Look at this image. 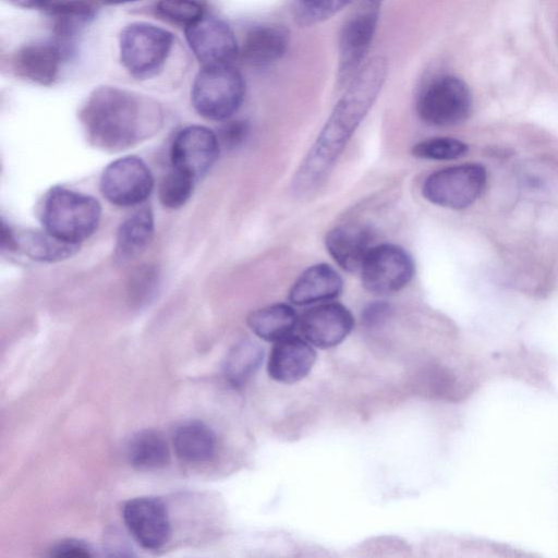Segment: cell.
<instances>
[{
	"instance_id": "obj_1",
	"label": "cell",
	"mask_w": 558,
	"mask_h": 558,
	"mask_svg": "<svg viewBox=\"0 0 558 558\" xmlns=\"http://www.w3.org/2000/svg\"><path fill=\"white\" fill-rule=\"evenodd\" d=\"M387 75V60L374 57L348 83L292 181L298 194L317 189L327 178L354 131L362 122Z\"/></svg>"
},
{
	"instance_id": "obj_2",
	"label": "cell",
	"mask_w": 558,
	"mask_h": 558,
	"mask_svg": "<svg viewBox=\"0 0 558 558\" xmlns=\"http://www.w3.org/2000/svg\"><path fill=\"white\" fill-rule=\"evenodd\" d=\"M80 120L94 147L121 151L156 134L162 125V111L148 97L119 87L101 86L87 98Z\"/></svg>"
},
{
	"instance_id": "obj_3",
	"label": "cell",
	"mask_w": 558,
	"mask_h": 558,
	"mask_svg": "<svg viewBox=\"0 0 558 558\" xmlns=\"http://www.w3.org/2000/svg\"><path fill=\"white\" fill-rule=\"evenodd\" d=\"M100 218L101 206L96 198L63 186L51 187L40 208L43 229L76 245L96 231Z\"/></svg>"
},
{
	"instance_id": "obj_4",
	"label": "cell",
	"mask_w": 558,
	"mask_h": 558,
	"mask_svg": "<svg viewBox=\"0 0 558 558\" xmlns=\"http://www.w3.org/2000/svg\"><path fill=\"white\" fill-rule=\"evenodd\" d=\"M245 82L232 64L203 66L192 85L191 99L202 117L222 121L231 118L242 105Z\"/></svg>"
},
{
	"instance_id": "obj_5",
	"label": "cell",
	"mask_w": 558,
	"mask_h": 558,
	"mask_svg": "<svg viewBox=\"0 0 558 558\" xmlns=\"http://www.w3.org/2000/svg\"><path fill=\"white\" fill-rule=\"evenodd\" d=\"M173 35L149 23H132L119 37L120 58L124 68L137 78L155 76L166 63Z\"/></svg>"
},
{
	"instance_id": "obj_6",
	"label": "cell",
	"mask_w": 558,
	"mask_h": 558,
	"mask_svg": "<svg viewBox=\"0 0 558 558\" xmlns=\"http://www.w3.org/2000/svg\"><path fill=\"white\" fill-rule=\"evenodd\" d=\"M485 184L486 170L483 166L463 163L429 174L422 185V194L435 205L463 209L478 198Z\"/></svg>"
},
{
	"instance_id": "obj_7",
	"label": "cell",
	"mask_w": 558,
	"mask_h": 558,
	"mask_svg": "<svg viewBox=\"0 0 558 558\" xmlns=\"http://www.w3.org/2000/svg\"><path fill=\"white\" fill-rule=\"evenodd\" d=\"M472 109V94L461 78L444 75L434 80L416 101L418 117L427 124L452 126L463 122Z\"/></svg>"
},
{
	"instance_id": "obj_8",
	"label": "cell",
	"mask_w": 558,
	"mask_h": 558,
	"mask_svg": "<svg viewBox=\"0 0 558 558\" xmlns=\"http://www.w3.org/2000/svg\"><path fill=\"white\" fill-rule=\"evenodd\" d=\"M364 289L375 295H389L412 280L415 266L411 255L391 243L374 245L360 269Z\"/></svg>"
},
{
	"instance_id": "obj_9",
	"label": "cell",
	"mask_w": 558,
	"mask_h": 558,
	"mask_svg": "<svg viewBox=\"0 0 558 558\" xmlns=\"http://www.w3.org/2000/svg\"><path fill=\"white\" fill-rule=\"evenodd\" d=\"M154 187L147 165L136 156H124L109 163L100 178V191L113 205L131 207L144 203Z\"/></svg>"
},
{
	"instance_id": "obj_10",
	"label": "cell",
	"mask_w": 558,
	"mask_h": 558,
	"mask_svg": "<svg viewBox=\"0 0 558 558\" xmlns=\"http://www.w3.org/2000/svg\"><path fill=\"white\" fill-rule=\"evenodd\" d=\"M220 142L215 132L202 125H189L174 137L172 167L197 180L204 177L219 156Z\"/></svg>"
},
{
	"instance_id": "obj_11",
	"label": "cell",
	"mask_w": 558,
	"mask_h": 558,
	"mask_svg": "<svg viewBox=\"0 0 558 558\" xmlns=\"http://www.w3.org/2000/svg\"><path fill=\"white\" fill-rule=\"evenodd\" d=\"M185 37L203 66L232 64L240 53L232 29L215 16L204 15L186 26Z\"/></svg>"
},
{
	"instance_id": "obj_12",
	"label": "cell",
	"mask_w": 558,
	"mask_h": 558,
	"mask_svg": "<svg viewBox=\"0 0 558 558\" xmlns=\"http://www.w3.org/2000/svg\"><path fill=\"white\" fill-rule=\"evenodd\" d=\"M302 337L313 347L330 349L339 345L354 328L350 310L338 302H323L306 310L299 320Z\"/></svg>"
},
{
	"instance_id": "obj_13",
	"label": "cell",
	"mask_w": 558,
	"mask_h": 558,
	"mask_svg": "<svg viewBox=\"0 0 558 558\" xmlns=\"http://www.w3.org/2000/svg\"><path fill=\"white\" fill-rule=\"evenodd\" d=\"M122 517L133 538L146 549H159L170 538L165 504L155 497H137L123 505Z\"/></svg>"
},
{
	"instance_id": "obj_14",
	"label": "cell",
	"mask_w": 558,
	"mask_h": 558,
	"mask_svg": "<svg viewBox=\"0 0 558 558\" xmlns=\"http://www.w3.org/2000/svg\"><path fill=\"white\" fill-rule=\"evenodd\" d=\"M377 8H368L352 16L342 27L339 40V81L348 84L361 69L372 45L377 21Z\"/></svg>"
},
{
	"instance_id": "obj_15",
	"label": "cell",
	"mask_w": 558,
	"mask_h": 558,
	"mask_svg": "<svg viewBox=\"0 0 558 558\" xmlns=\"http://www.w3.org/2000/svg\"><path fill=\"white\" fill-rule=\"evenodd\" d=\"M316 357V351L307 340L291 335L274 342L267 361V372L275 381L294 384L310 374Z\"/></svg>"
},
{
	"instance_id": "obj_16",
	"label": "cell",
	"mask_w": 558,
	"mask_h": 558,
	"mask_svg": "<svg viewBox=\"0 0 558 558\" xmlns=\"http://www.w3.org/2000/svg\"><path fill=\"white\" fill-rule=\"evenodd\" d=\"M325 245L332 259L344 270L354 272L374 244V232L365 225L348 223L335 227L325 238Z\"/></svg>"
},
{
	"instance_id": "obj_17",
	"label": "cell",
	"mask_w": 558,
	"mask_h": 558,
	"mask_svg": "<svg viewBox=\"0 0 558 558\" xmlns=\"http://www.w3.org/2000/svg\"><path fill=\"white\" fill-rule=\"evenodd\" d=\"M65 56L56 40L28 44L15 53L14 70L33 83L50 85L57 78L61 60Z\"/></svg>"
},
{
	"instance_id": "obj_18",
	"label": "cell",
	"mask_w": 558,
	"mask_h": 558,
	"mask_svg": "<svg viewBox=\"0 0 558 558\" xmlns=\"http://www.w3.org/2000/svg\"><path fill=\"white\" fill-rule=\"evenodd\" d=\"M343 290L340 275L328 264L306 268L291 286L289 301L294 305H311L337 299Z\"/></svg>"
},
{
	"instance_id": "obj_19",
	"label": "cell",
	"mask_w": 558,
	"mask_h": 558,
	"mask_svg": "<svg viewBox=\"0 0 558 558\" xmlns=\"http://www.w3.org/2000/svg\"><path fill=\"white\" fill-rule=\"evenodd\" d=\"M289 41V31L283 26H256L246 34L239 54L250 65L266 66L283 57Z\"/></svg>"
},
{
	"instance_id": "obj_20",
	"label": "cell",
	"mask_w": 558,
	"mask_h": 558,
	"mask_svg": "<svg viewBox=\"0 0 558 558\" xmlns=\"http://www.w3.org/2000/svg\"><path fill=\"white\" fill-rule=\"evenodd\" d=\"M154 215L145 206L129 216L117 233L114 255L119 262H129L141 255L154 235Z\"/></svg>"
},
{
	"instance_id": "obj_21",
	"label": "cell",
	"mask_w": 558,
	"mask_h": 558,
	"mask_svg": "<svg viewBox=\"0 0 558 558\" xmlns=\"http://www.w3.org/2000/svg\"><path fill=\"white\" fill-rule=\"evenodd\" d=\"M299 320L300 317L292 306L276 303L251 312L246 323L258 338L276 342L293 335L299 327Z\"/></svg>"
},
{
	"instance_id": "obj_22",
	"label": "cell",
	"mask_w": 558,
	"mask_h": 558,
	"mask_svg": "<svg viewBox=\"0 0 558 558\" xmlns=\"http://www.w3.org/2000/svg\"><path fill=\"white\" fill-rule=\"evenodd\" d=\"M46 11L52 20L54 40L68 54L70 43L93 19L94 10L83 0H53Z\"/></svg>"
},
{
	"instance_id": "obj_23",
	"label": "cell",
	"mask_w": 558,
	"mask_h": 558,
	"mask_svg": "<svg viewBox=\"0 0 558 558\" xmlns=\"http://www.w3.org/2000/svg\"><path fill=\"white\" fill-rule=\"evenodd\" d=\"M172 441L177 456L191 463L209 461L217 446L215 433L201 421H189L178 426Z\"/></svg>"
},
{
	"instance_id": "obj_24",
	"label": "cell",
	"mask_w": 558,
	"mask_h": 558,
	"mask_svg": "<svg viewBox=\"0 0 558 558\" xmlns=\"http://www.w3.org/2000/svg\"><path fill=\"white\" fill-rule=\"evenodd\" d=\"M14 251H21L27 257L44 263H56L72 257L80 245L64 242L45 229L14 231Z\"/></svg>"
},
{
	"instance_id": "obj_25",
	"label": "cell",
	"mask_w": 558,
	"mask_h": 558,
	"mask_svg": "<svg viewBox=\"0 0 558 558\" xmlns=\"http://www.w3.org/2000/svg\"><path fill=\"white\" fill-rule=\"evenodd\" d=\"M130 463L140 470H156L170 461V450L165 437L157 430L143 429L135 433L126 446Z\"/></svg>"
},
{
	"instance_id": "obj_26",
	"label": "cell",
	"mask_w": 558,
	"mask_h": 558,
	"mask_svg": "<svg viewBox=\"0 0 558 558\" xmlns=\"http://www.w3.org/2000/svg\"><path fill=\"white\" fill-rule=\"evenodd\" d=\"M263 360L262 348L251 341L238 344L228 356L226 376L233 385H242L258 368Z\"/></svg>"
},
{
	"instance_id": "obj_27",
	"label": "cell",
	"mask_w": 558,
	"mask_h": 558,
	"mask_svg": "<svg viewBox=\"0 0 558 558\" xmlns=\"http://www.w3.org/2000/svg\"><path fill=\"white\" fill-rule=\"evenodd\" d=\"M353 0H293L292 13L300 26H313L330 19Z\"/></svg>"
},
{
	"instance_id": "obj_28",
	"label": "cell",
	"mask_w": 558,
	"mask_h": 558,
	"mask_svg": "<svg viewBox=\"0 0 558 558\" xmlns=\"http://www.w3.org/2000/svg\"><path fill=\"white\" fill-rule=\"evenodd\" d=\"M194 182L193 178L173 168L159 183L160 203L171 209L182 207L192 196Z\"/></svg>"
},
{
	"instance_id": "obj_29",
	"label": "cell",
	"mask_w": 558,
	"mask_h": 558,
	"mask_svg": "<svg viewBox=\"0 0 558 558\" xmlns=\"http://www.w3.org/2000/svg\"><path fill=\"white\" fill-rule=\"evenodd\" d=\"M468 145L453 137H432L416 143L411 153L416 158L429 160H453L464 156Z\"/></svg>"
},
{
	"instance_id": "obj_30",
	"label": "cell",
	"mask_w": 558,
	"mask_h": 558,
	"mask_svg": "<svg viewBox=\"0 0 558 558\" xmlns=\"http://www.w3.org/2000/svg\"><path fill=\"white\" fill-rule=\"evenodd\" d=\"M156 10L163 19L185 27L204 16L203 7L195 0H159Z\"/></svg>"
},
{
	"instance_id": "obj_31",
	"label": "cell",
	"mask_w": 558,
	"mask_h": 558,
	"mask_svg": "<svg viewBox=\"0 0 558 558\" xmlns=\"http://www.w3.org/2000/svg\"><path fill=\"white\" fill-rule=\"evenodd\" d=\"M248 134V125L244 121H230L219 132V142L229 148L241 145Z\"/></svg>"
},
{
	"instance_id": "obj_32",
	"label": "cell",
	"mask_w": 558,
	"mask_h": 558,
	"mask_svg": "<svg viewBox=\"0 0 558 558\" xmlns=\"http://www.w3.org/2000/svg\"><path fill=\"white\" fill-rule=\"evenodd\" d=\"M93 548L80 539H62L51 548V556L54 557H93Z\"/></svg>"
},
{
	"instance_id": "obj_33",
	"label": "cell",
	"mask_w": 558,
	"mask_h": 558,
	"mask_svg": "<svg viewBox=\"0 0 558 558\" xmlns=\"http://www.w3.org/2000/svg\"><path fill=\"white\" fill-rule=\"evenodd\" d=\"M390 306L385 302H375L369 304L363 312V319L368 326H375L383 323L389 315Z\"/></svg>"
},
{
	"instance_id": "obj_34",
	"label": "cell",
	"mask_w": 558,
	"mask_h": 558,
	"mask_svg": "<svg viewBox=\"0 0 558 558\" xmlns=\"http://www.w3.org/2000/svg\"><path fill=\"white\" fill-rule=\"evenodd\" d=\"M15 7L23 9H44L47 10L53 0H8Z\"/></svg>"
},
{
	"instance_id": "obj_35",
	"label": "cell",
	"mask_w": 558,
	"mask_h": 558,
	"mask_svg": "<svg viewBox=\"0 0 558 558\" xmlns=\"http://www.w3.org/2000/svg\"><path fill=\"white\" fill-rule=\"evenodd\" d=\"M105 1L110 4H123V3L134 2L137 0H105Z\"/></svg>"
}]
</instances>
